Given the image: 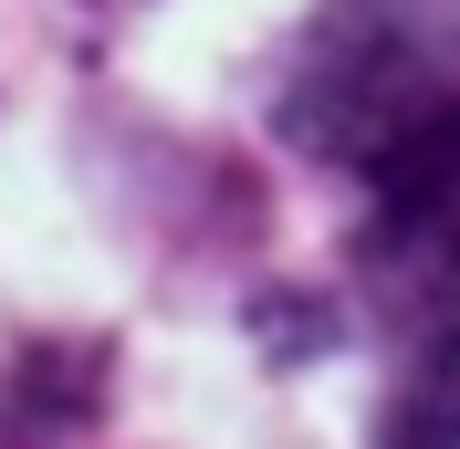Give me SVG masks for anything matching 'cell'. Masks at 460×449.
Listing matches in <instances>:
<instances>
[{"label": "cell", "mask_w": 460, "mask_h": 449, "mask_svg": "<svg viewBox=\"0 0 460 449\" xmlns=\"http://www.w3.org/2000/svg\"><path fill=\"white\" fill-rule=\"evenodd\" d=\"M460 105V0H324L283 74V136L376 168L387 146Z\"/></svg>", "instance_id": "obj_1"}, {"label": "cell", "mask_w": 460, "mask_h": 449, "mask_svg": "<svg viewBox=\"0 0 460 449\" xmlns=\"http://www.w3.org/2000/svg\"><path fill=\"white\" fill-rule=\"evenodd\" d=\"M367 189H376V251L387 261H408V272L460 261V105L439 126H419L408 146H387Z\"/></svg>", "instance_id": "obj_2"}]
</instances>
